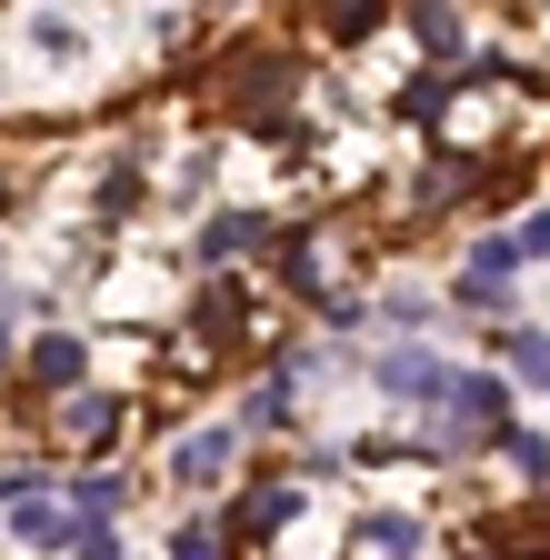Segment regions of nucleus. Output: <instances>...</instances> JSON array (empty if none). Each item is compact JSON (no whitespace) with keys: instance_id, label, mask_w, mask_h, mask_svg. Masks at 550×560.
Here are the masks:
<instances>
[{"instance_id":"1","label":"nucleus","mask_w":550,"mask_h":560,"mask_svg":"<svg viewBox=\"0 0 550 560\" xmlns=\"http://www.w3.org/2000/svg\"><path fill=\"white\" fill-rule=\"evenodd\" d=\"M441 441L431 451H450V460H470V451H491V431H501V410H511V381H491V371H450V390H441Z\"/></svg>"},{"instance_id":"2","label":"nucleus","mask_w":550,"mask_h":560,"mask_svg":"<svg viewBox=\"0 0 550 560\" xmlns=\"http://www.w3.org/2000/svg\"><path fill=\"white\" fill-rule=\"evenodd\" d=\"M371 390L381 400H441L450 390V361H441L431 340H390L381 361H371Z\"/></svg>"},{"instance_id":"3","label":"nucleus","mask_w":550,"mask_h":560,"mask_svg":"<svg viewBox=\"0 0 550 560\" xmlns=\"http://www.w3.org/2000/svg\"><path fill=\"white\" fill-rule=\"evenodd\" d=\"M21 371H31L40 390H81V381H91V340H81V330H40V340L21 350Z\"/></svg>"},{"instance_id":"4","label":"nucleus","mask_w":550,"mask_h":560,"mask_svg":"<svg viewBox=\"0 0 550 560\" xmlns=\"http://www.w3.org/2000/svg\"><path fill=\"white\" fill-rule=\"evenodd\" d=\"M291 521H301V490H291V480H250L241 511H231L221 530H231V540H270V530H291Z\"/></svg>"},{"instance_id":"5","label":"nucleus","mask_w":550,"mask_h":560,"mask_svg":"<svg viewBox=\"0 0 550 560\" xmlns=\"http://www.w3.org/2000/svg\"><path fill=\"white\" fill-rule=\"evenodd\" d=\"M231 460H241V431H190V441L171 451V480H180V490H221Z\"/></svg>"},{"instance_id":"6","label":"nucleus","mask_w":550,"mask_h":560,"mask_svg":"<svg viewBox=\"0 0 550 560\" xmlns=\"http://www.w3.org/2000/svg\"><path fill=\"white\" fill-rule=\"evenodd\" d=\"M190 330H200V340H211V350H231V340H250V301H241V280H231V270H221V280H211V291H200V301H190Z\"/></svg>"},{"instance_id":"7","label":"nucleus","mask_w":550,"mask_h":560,"mask_svg":"<svg viewBox=\"0 0 550 560\" xmlns=\"http://www.w3.org/2000/svg\"><path fill=\"white\" fill-rule=\"evenodd\" d=\"M241 250H270V221H260V210H211V221H200V260L231 270Z\"/></svg>"},{"instance_id":"8","label":"nucleus","mask_w":550,"mask_h":560,"mask_svg":"<svg viewBox=\"0 0 550 560\" xmlns=\"http://www.w3.org/2000/svg\"><path fill=\"white\" fill-rule=\"evenodd\" d=\"M11 530H21L31 550H71V511H60V490H50V480H31L21 501H11Z\"/></svg>"},{"instance_id":"9","label":"nucleus","mask_w":550,"mask_h":560,"mask_svg":"<svg viewBox=\"0 0 550 560\" xmlns=\"http://www.w3.org/2000/svg\"><path fill=\"white\" fill-rule=\"evenodd\" d=\"M60 431H71V451H110L120 400H110V390H60Z\"/></svg>"},{"instance_id":"10","label":"nucleus","mask_w":550,"mask_h":560,"mask_svg":"<svg viewBox=\"0 0 550 560\" xmlns=\"http://www.w3.org/2000/svg\"><path fill=\"white\" fill-rule=\"evenodd\" d=\"M410 31H421V50H431V60H460V50H470L460 0H410Z\"/></svg>"},{"instance_id":"11","label":"nucleus","mask_w":550,"mask_h":560,"mask_svg":"<svg viewBox=\"0 0 550 560\" xmlns=\"http://www.w3.org/2000/svg\"><path fill=\"white\" fill-rule=\"evenodd\" d=\"M491 451H501V460H511L520 480H550V441L530 431V420H511V410H501V431H491Z\"/></svg>"},{"instance_id":"12","label":"nucleus","mask_w":550,"mask_h":560,"mask_svg":"<svg viewBox=\"0 0 550 560\" xmlns=\"http://www.w3.org/2000/svg\"><path fill=\"white\" fill-rule=\"evenodd\" d=\"M381 21H390V0H320V31H330L340 50H351V40H371Z\"/></svg>"},{"instance_id":"13","label":"nucleus","mask_w":550,"mask_h":560,"mask_svg":"<svg viewBox=\"0 0 550 560\" xmlns=\"http://www.w3.org/2000/svg\"><path fill=\"white\" fill-rule=\"evenodd\" d=\"M291 390H301V381H281V371H270V381L241 400V431H260V441H270V431H291Z\"/></svg>"},{"instance_id":"14","label":"nucleus","mask_w":550,"mask_h":560,"mask_svg":"<svg viewBox=\"0 0 550 560\" xmlns=\"http://www.w3.org/2000/svg\"><path fill=\"white\" fill-rule=\"evenodd\" d=\"M71 511H81V521H120V511H130V470H91V480L71 490Z\"/></svg>"},{"instance_id":"15","label":"nucleus","mask_w":550,"mask_h":560,"mask_svg":"<svg viewBox=\"0 0 550 560\" xmlns=\"http://www.w3.org/2000/svg\"><path fill=\"white\" fill-rule=\"evenodd\" d=\"M501 350H511V381L520 390H550V330H501Z\"/></svg>"},{"instance_id":"16","label":"nucleus","mask_w":550,"mask_h":560,"mask_svg":"<svg viewBox=\"0 0 550 560\" xmlns=\"http://www.w3.org/2000/svg\"><path fill=\"white\" fill-rule=\"evenodd\" d=\"M351 540H361V550H421L431 530H421V521H410V511H371V521H361Z\"/></svg>"},{"instance_id":"17","label":"nucleus","mask_w":550,"mask_h":560,"mask_svg":"<svg viewBox=\"0 0 550 560\" xmlns=\"http://www.w3.org/2000/svg\"><path fill=\"white\" fill-rule=\"evenodd\" d=\"M501 301H511L501 270H460V280H450V311H501Z\"/></svg>"},{"instance_id":"18","label":"nucleus","mask_w":550,"mask_h":560,"mask_svg":"<svg viewBox=\"0 0 550 560\" xmlns=\"http://www.w3.org/2000/svg\"><path fill=\"white\" fill-rule=\"evenodd\" d=\"M101 210H141V161H130V151L101 171Z\"/></svg>"},{"instance_id":"19","label":"nucleus","mask_w":550,"mask_h":560,"mask_svg":"<svg viewBox=\"0 0 550 560\" xmlns=\"http://www.w3.org/2000/svg\"><path fill=\"white\" fill-rule=\"evenodd\" d=\"M31 50H40V60H81V31L60 21V11H40V21H31Z\"/></svg>"},{"instance_id":"20","label":"nucleus","mask_w":550,"mask_h":560,"mask_svg":"<svg viewBox=\"0 0 550 560\" xmlns=\"http://www.w3.org/2000/svg\"><path fill=\"white\" fill-rule=\"evenodd\" d=\"M171 550H180V560H211V550H231V530H221V521H180Z\"/></svg>"},{"instance_id":"21","label":"nucleus","mask_w":550,"mask_h":560,"mask_svg":"<svg viewBox=\"0 0 550 560\" xmlns=\"http://www.w3.org/2000/svg\"><path fill=\"white\" fill-rule=\"evenodd\" d=\"M470 270H501V280H511V270H530V260H520V241L501 231V241H470Z\"/></svg>"},{"instance_id":"22","label":"nucleus","mask_w":550,"mask_h":560,"mask_svg":"<svg viewBox=\"0 0 550 560\" xmlns=\"http://www.w3.org/2000/svg\"><path fill=\"white\" fill-rule=\"evenodd\" d=\"M421 320H431L421 291H390V301H381V330H421Z\"/></svg>"},{"instance_id":"23","label":"nucleus","mask_w":550,"mask_h":560,"mask_svg":"<svg viewBox=\"0 0 550 560\" xmlns=\"http://www.w3.org/2000/svg\"><path fill=\"white\" fill-rule=\"evenodd\" d=\"M390 110H400V120H441V81H410Z\"/></svg>"},{"instance_id":"24","label":"nucleus","mask_w":550,"mask_h":560,"mask_svg":"<svg viewBox=\"0 0 550 560\" xmlns=\"http://www.w3.org/2000/svg\"><path fill=\"white\" fill-rule=\"evenodd\" d=\"M511 241H520V260H550V210H530V221H520Z\"/></svg>"},{"instance_id":"25","label":"nucleus","mask_w":550,"mask_h":560,"mask_svg":"<svg viewBox=\"0 0 550 560\" xmlns=\"http://www.w3.org/2000/svg\"><path fill=\"white\" fill-rule=\"evenodd\" d=\"M11 361H21V340H11V320H0V371H11Z\"/></svg>"},{"instance_id":"26","label":"nucleus","mask_w":550,"mask_h":560,"mask_svg":"<svg viewBox=\"0 0 550 560\" xmlns=\"http://www.w3.org/2000/svg\"><path fill=\"white\" fill-rule=\"evenodd\" d=\"M0 280H11V260H0Z\"/></svg>"}]
</instances>
